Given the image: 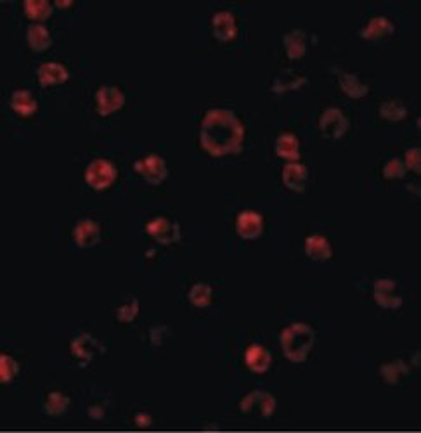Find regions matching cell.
<instances>
[{
    "label": "cell",
    "instance_id": "obj_32",
    "mask_svg": "<svg viewBox=\"0 0 421 433\" xmlns=\"http://www.w3.org/2000/svg\"><path fill=\"white\" fill-rule=\"evenodd\" d=\"M405 165L403 159L392 158L383 165V177L388 181H395V179H403L405 175Z\"/></svg>",
    "mask_w": 421,
    "mask_h": 433
},
{
    "label": "cell",
    "instance_id": "obj_33",
    "mask_svg": "<svg viewBox=\"0 0 421 433\" xmlns=\"http://www.w3.org/2000/svg\"><path fill=\"white\" fill-rule=\"evenodd\" d=\"M404 165L405 170H412L415 174L421 171V151L420 147H409L404 154Z\"/></svg>",
    "mask_w": 421,
    "mask_h": 433
},
{
    "label": "cell",
    "instance_id": "obj_31",
    "mask_svg": "<svg viewBox=\"0 0 421 433\" xmlns=\"http://www.w3.org/2000/svg\"><path fill=\"white\" fill-rule=\"evenodd\" d=\"M19 373V364L14 357L7 356V354H2L0 356V381L4 385L11 383Z\"/></svg>",
    "mask_w": 421,
    "mask_h": 433
},
{
    "label": "cell",
    "instance_id": "obj_10",
    "mask_svg": "<svg viewBox=\"0 0 421 433\" xmlns=\"http://www.w3.org/2000/svg\"><path fill=\"white\" fill-rule=\"evenodd\" d=\"M125 94L115 85H103L96 91V109L101 116H109L122 109Z\"/></svg>",
    "mask_w": 421,
    "mask_h": 433
},
{
    "label": "cell",
    "instance_id": "obj_35",
    "mask_svg": "<svg viewBox=\"0 0 421 433\" xmlns=\"http://www.w3.org/2000/svg\"><path fill=\"white\" fill-rule=\"evenodd\" d=\"M151 423H153V420H151V416L146 415V412H137V415H135V424H137L139 428L150 427Z\"/></svg>",
    "mask_w": 421,
    "mask_h": 433
},
{
    "label": "cell",
    "instance_id": "obj_4",
    "mask_svg": "<svg viewBox=\"0 0 421 433\" xmlns=\"http://www.w3.org/2000/svg\"><path fill=\"white\" fill-rule=\"evenodd\" d=\"M116 167L104 158L92 159L85 169V182L96 191L108 189L116 181Z\"/></svg>",
    "mask_w": 421,
    "mask_h": 433
},
{
    "label": "cell",
    "instance_id": "obj_30",
    "mask_svg": "<svg viewBox=\"0 0 421 433\" xmlns=\"http://www.w3.org/2000/svg\"><path fill=\"white\" fill-rule=\"evenodd\" d=\"M137 314H139V300L135 298V296H130V298H128L125 303H122L115 312L118 322H123V325H128V322L134 321V319L137 317Z\"/></svg>",
    "mask_w": 421,
    "mask_h": 433
},
{
    "label": "cell",
    "instance_id": "obj_6",
    "mask_svg": "<svg viewBox=\"0 0 421 433\" xmlns=\"http://www.w3.org/2000/svg\"><path fill=\"white\" fill-rule=\"evenodd\" d=\"M349 116L340 108L330 106L319 116V130L326 139H340L349 130Z\"/></svg>",
    "mask_w": 421,
    "mask_h": 433
},
{
    "label": "cell",
    "instance_id": "obj_5",
    "mask_svg": "<svg viewBox=\"0 0 421 433\" xmlns=\"http://www.w3.org/2000/svg\"><path fill=\"white\" fill-rule=\"evenodd\" d=\"M69 350H72V356L77 359L80 366H89L91 362L96 361L97 357H101L106 352L103 343L96 340V338L89 333H82L73 338L72 343H69Z\"/></svg>",
    "mask_w": 421,
    "mask_h": 433
},
{
    "label": "cell",
    "instance_id": "obj_14",
    "mask_svg": "<svg viewBox=\"0 0 421 433\" xmlns=\"http://www.w3.org/2000/svg\"><path fill=\"white\" fill-rule=\"evenodd\" d=\"M73 240L80 248L94 247L101 240V225L92 218H80L73 227Z\"/></svg>",
    "mask_w": 421,
    "mask_h": 433
},
{
    "label": "cell",
    "instance_id": "obj_22",
    "mask_svg": "<svg viewBox=\"0 0 421 433\" xmlns=\"http://www.w3.org/2000/svg\"><path fill=\"white\" fill-rule=\"evenodd\" d=\"M338 84L345 96H349L350 99H362L366 94L369 92V85L366 81H362L359 75L350 72H343L338 77Z\"/></svg>",
    "mask_w": 421,
    "mask_h": 433
},
{
    "label": "cell",
    "instance_id": "obj_36",
    "mask_svg": "<svg viewBox=\"0 0 421 433\" xmlns=\"http://www.w3.org/2000/svg\"><path fill=\"white\" fill-rule=\"evenodd\" d=\"M56 6L57 7H69V6H73V4L72 2H61V0H57Z\"/></svg>",
    "mask_w": 421,
    "mask_h": 433
},
{
    "label": "cell",
    "instance_id": "obj_29",
    "mask_svg": "<svg viewBox=\"0 0 421 433\" xmlns=\"http://www.w3.org/2000/svg\"><path fill=\"white\" fill-rule=\"evenodd\" d=\"M68 407H69V399L61 392H50L44 403L45 415L52 416V418L64 415Z\"/></svg>",
    "mask_w": 421,
    "mask_h": 433
},
{
    "label": "cell",
    "instance_id": "obj_7",
    "mask_svg": "<svg viewBox=\"0 0 421 433\" xmlns=\"http://www.w3.org/2000/svg\"><path fill=\"white\" fill-rule=\"evenodd\" d=\"M134 170L151 186H159L169 175V169L162 156L147 154L134 163Z\"/></svg>",
    "mask_w": 421,
    "mask_h": 433
},
{
    "label": "cell",
    "instance_id": "obj_8",
    "mask_svg": "<svg viewBox=\"0 0 421 433\" xmlns=\"http://www.w3.org/2000/svg\"><path fill=\"white\" fill-rule=\"evenodd\" d=\"M146 232L159 244H174L181 240V225L167 217H155L146 224Z\"/></svg>",
    "mask_w": 421,
    "mask_h": 433
},
{
    "label": "cell",
    "instance_id": "obj_9",
    "mask_svg": "<svg viewBox=\"0 0 421 433\" xmlns=\"http://www.w3.org/2000/svg\"><path fill=\"white\" fill-rule=\"evenodd\" d=\"M373 298L385 310H397L403 305V295L393 279H378L373 286Z\"/></svg>",
    "mask_w": 421,
    "mask_h": 433
},
{
    "label": "cell",
    "instance_id": "obj_1",
    "mask_svg": "<svg viewBox=\"0 0 421 433\" xmlns=\"http://www.w3.org/2000/svg\"><path fill=\"white\" fill-rule=\"evenodd\" d=\"M245 140V125L228 108H212L205 113L200 127V144L213 158L240 153Z\"/></svg>",
    "mask_w": 421,
    "mask_h": 433
},
{
    "label": "cell",
    "instance_id": "obj_26",
    "mask_svg": "<svg viewBox=\"0 0 421 433\" xmlns=\"http://www.w3.org/2000/svg\"><path fill=\"white\" fill-rule=\"evenodd\" d=\"M187 300L193 307L196 309H206L210 307L213 300V290L210 284L206 283H196L189 288V293H187Z\"/></svg>",
    "mask_w": 421,
    "mask_h": 433
},
{
    "label": "cell",
    "instance_id": "obj_13",
    "mask_svg": "<svg viewBox=\"0 0 421 433\" xmlns=\"http://www.w3.org/2000/svg\"><path fill=\"white\" fill-rule=\"evenodd\" d=\"M393 31H395V25H393L392 19H390L388 16L378 14L366 21V25L362 26L359 35H361L362 38H366V40H380V38L393 35Z\"/></svg>",
    "mask_w": 421,
    "mask_h": 433
},
{
    "label": "cell",
    "instance_id": "obj_28",
    "mask_svg": "<svg viewBox=\"0 0 421 433\" xmlns=\"http://www.w3.org/2000/svg\"><path fill=\"white\" fill-rule=\"evenodd\" d=\"M23 9H25V14L30 19L37 23L44 21L52 13V6L47 0H25L23 2Z\"/></svg>",
    "mask_w": 421,
    "mask_h": 433
},
{
    "label": "cell",
    "instance_id": "obj_12",
    "mask_svg": "<svg viewBox=\"0 0 421 433\" xmlns=\"http://www.w3.org/2000/svg\"><path fill=\"white\" fill-rule=\"evenodd\" d=\"M212 30L217 40L229 42L236 37L237 23L231 11L218 9L212 16Z\"/></svg>",
    "mask_w": 421,
    "mask_h": 433
},
{
    "label": "cell",
    "instance_id": "obj_11",
    "mask_svg": "<svg viewBox=\"0 0 421 433\" xmlns=\"http://www.w3.org/2000/svg\"><path fill=\"white\" fill-rule=\"evenodd\" d=\"M236 232L237 236L247 241H253L262 236L264 232V218L259 212L245 210L236 217Z\"/></svg>",
    "mask_w": 421,
    "mask_h": 433
},
{
    "label": "cell",
    "instance_id": "obj_3",
    "mask_svg": "<svg viewBox=\"0 0 421 433\" xmlns=\"http://www.w3.org/2000/svg\"><path fill=\"white\" fill-rule=\"evenodd\" d=\"M243 415L257 416V418H271L276 411V399L264 390H253L245 395L240 403Z\"/></svg>",
    "mask_w": 421,
    "mask_h": 433
},
{
    "label": "cell",
    "instance_id": "obj_17",
    "mask_svg": "<svg viewBox=\"0 0 421 433\" xmlns=\"http://www.w3.org/2000/svg\"><path fill=\"white\" fill-rule=\"evenodd\" d=\"M245 364L252 373L255 374H264L269 371L272 364V357L269 354L267 349H264L262 345H249L245 352Z\"/></svg>",
    "mask_w": 421,
    "mask_h": 433
},
{
    "label": "cell",
    "instance_id": "obj_25",
    "mask_svg": "<svg viewBox=\"0 0 421 433\" xmlns=\"http://www.w3.org/2000/svg\"><path fill=\"white\" fill-rule=\"evenodd\" d=\"M26 42H28L30 49L42 52V50L49 49L50 44H52V37H50L49 30L42 23H31L28 28H26Z\"/></svg>",
    "mask_w": 421,
    "mask_h": 433
},
{
    "label": "cell",
    "instance_id": "obj_23",
    "mask_svg": "<svg viewBox=\"0 0 421 433\" xmlns=\"http://www.w3.org/2000/svg\"><path fill=\"white\" fill-rule=\"evenodd\" d=\"M274 151L279 158L288 159V162H298L300 159V142L298 137L291 132H284L276 139Z\"/></svg>",
    "mask_w": 421,
    "mask_h": 433
},
{
    "label": "cell",
    "instance_id": "obj_2",
    "mask_svg": "<svg viewBox=\"0 0 421 433\" xmlns=\"http://www.w3.org/2000/svg\"><path fill=\"white\" fill-rule=\"evenodd\" d=\"M279 343L288 361L293 362V364H302L307 361L312 347H314L315 333L305 322H293L281 331Z\"/></svg>",
    "mask_w": 421,
    "mask_h": 433
},
{
    "label": "cell",
    "instance_id": "obj_21",
    "mask_svg": "<svg viewBox=\"0 0 421 433\" xmlns=\"http://www.w3.org/2000/svg\"><path fill=\"white\" fill-rule=\"evenodd\" d=\"M380 374L385 383L395 387V385H400L403 381L408 380L409 374H411V369H409V366L405 364L404 361L395 359V361L385 362L380 368Z\"/></svg>",
    "mask_w": 421,
    "mask_h": 433
},
{
    "label": "cell",
    "instance_id": "obj_27",
    "mask_svg": "<svg viewBox=\"0 0 421 433\" xmlns=\"http://www.w3.org/2000/svg\"><path fill=\"white\" fill-rule=\"evenodd\" d=\"M380 116L387 122H400L408 116V106L400 99H387L380 104Z\"/></svg>",
    "mask_w": 421,
    "mask_h": 433
},
{
    "label": "cell",
    "instance_id": "obj_18",
    "mask_svg": "<svg viewBox=\"0 0 421 433\" xmlns=\"http://www.w3.org/2000/svg\"><path fill=\"white\" fill-rule=\"evenodd\" d=\"M307 38H309L307 31H303L300 28L290 30L283 35V45L290 60L296 61V60H302V57L305 56Z\"/></svg>",
    "mask_w": 421,
    "mask_h": 433
},
{
    "label": "cell",
    "instance_id": "obj_20",
    "mask_svg": "<svg viewBox=\"0 0 421 433\" xmlns=\"http://www.w3.org/2000/svg\"><path fill=\"white\" fill-rule=\"evenodd\" d=\"M305 253L307 257L315 262H326L333 257V248H331L330 241L321 234H312L305 240Z\"/></svg>",
    "mask_w": 421,
    "mask_h": 433
},
{
    "label": "cell",
    "instance_id": "obj_16",
    "mask_svg": "<svg viewBox=\"0 0 421 433\" xmlns=\"http://www.w3.org/2000/svg\"><path fill=\"white\" fill-rule=\"evenodd\" d=\"M309 181V169L300 162H290L283 169V184L293 193L305 191Z\"/></svg>",
    "mask_w": 421,
    "mask_h": 433
},
{
    "label": "cell",
    "instance_id": "obj_19",
    "mask_svg": "<svg viewBox=\"0 0 421 433\" xmlns=\"http://www.w3.org/2000/svg\"><path fill=\"white\" fill-rule=\"evenodd\" d=\"M9 104L14 113H18L19 116H25V118L33 116L38 109L37 99H35L33 94L26 91V89H18V91L11 94Z\"/></svg>",
    "mask_w": 421,
    "mask_h": 433
},
{
    "label": "cell",
    "instance_id": "obj_15",
    "mask_svg": "<svg viewBox=\"0 0 421 433\" xmlns=\"http://www.w3.org/2000/svg\"><path fill=\"white\" fill-rule=\"evenodd\" d=\"M37 78L42 87H52V85L64 84L69 78V73L66 66L61 64V62L47 61L42 62L37 68Z\"/></svg>",
    "mask_w": 421,
    "mask_h": 433
},
{
    "label": "cell",
    "instance_id": "obj_34",
    "mask_svg": "<svg viewBox=\"0 0 421 433\" xmlns=\"http://www.w3.org/2000/svg\"><path fill=\"white\" fill-rule=\"evenodd\" d=\"M167 331H169V327H165V326H158V327H153V330L150 331V338H151V343H153V345H162L163 343V340H162V337H163V333H167Z\"/></svg>",
    "mask_w": 421,
    "mask_h": 433
},
{
    "label": "cell",
    "instance_id": "obj_24",
    "mask_svg": "<svg viewBox=\"0 0 421 433\" xmlns=\"http://www.w3.org/2000/svg\"><path fill=\"white\" fill-rule=\"evenodd\" d=\"M307 84V77L298 75V73L291 72V69H284L278 77L272 80L271 91L276 94H284L288 91H296V89L303 87Z\"/></svg>",
    "mask_w": 421,
    "mask_h": 433
}]
</instances>
